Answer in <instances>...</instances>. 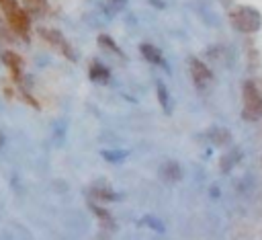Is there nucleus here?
<instances>
[{"instance_id":"nucleus-3","label":"nucleus","mask_w":262,"mask_h":240,"mask_svg":"<svg viewBox=\"0 0 262 240\" xmlns=\"http://www.w3.org/2000/svg\"><path fill=\"white\" fill-rule=\"evenodd\" d=\"M244 117L248 121H256L262 117V94L254 82L244 84Z\"/></svg>"},{"instance_id":"nucleus-10","label":"nucleus","mask_w":262,"mask_h":240,"mask_svg":"<svg viewBox=\"0 0 262 240\" xmlns=\"http://www.w3.org/2000/svg\"><path fill=\"white\" fill-rule=\"evenodd\" d=\"M90 80H94V82H98V84L106 82V80H108V70H106L104 66H100L98 62H94L92 68H90Z\"/></svg>"},{"instance_id":"nucleus-2","label":"nucleus","mask_w":262,"mask_h":240,"mask_svg":"<svg viewBox=\"0 0 262 240\" xmlns=\"http://www.w3.org/2000/svg\"><path fill=\"white\" fill-rule=\"evenodd\" d=\"M229 21H231V25H233L239 33H256V31L262 27V14H260L256 8L246 6V4L235 6V8L229 12Z\"/></svg>"},{"instance_id":"nucleus-1","label":"nucleus","mask_w":262,"mask_h":240,"mask_svg":"<svg viewBox=\"0 0 262 240\" xmlns=\"http://www.w3.org/2000/svg\"><path fill=\"white\" fill-rule=\"evenodd\" d=\"M0 10H2L8 27L16 35L29 37V31H31V14L25 10V6L18 0H0Z\"/></svg>"},{"instance_id":"nucleus-8","label":"nucleus","mask_w":262,"mask_h":240,"mask_svg":"<svg viewBox=\"0 0 262 240\" xmlns=\"http://www.w3.org/2000/svg\"><path fill=\"white\" fill-rule=\"evenodd\" d=\"M141 53H143V57H145L147 62L164 66V57H162V53H160L158 47H154V45H149V43H143V45H141Z\"/></svg>"},{"instance_id":"nucleus-9","label":"nucleus","mask_w":262,"mask_h":240,"mask_svg":"<svg viewBox=\"0 0 262 240\" xmlns=\"http://www.w3.org/2000/svg\"><path fill=\"white\" fill-rule=\"evenodd\" d=\"M2 59L6 62V66L12 70V74L18 78V74H20V68H23V59L14 53V51H4L2 53Z\"/></svg>"},{"instance_id":"nucleus-7","label":"nucleus","mask_w":262,"mask_h":240,"mask_svg":"<svg viewBox=\"0 0 262 240\" xmlns=\"http://www.w3.org/2000/svg\"><path fill=\"white\" fill-rule=\"evenodd\" d=\"M25 6V10L33 16H43L49 12V2L47 0H23L20 2Z\"/></svg>"},{"instance_id":"nucleus-11","label":"nucleus","mask_w":262,"mask_h":240,"mask_svg":"<svg viewBox=\"0 0 262 240\" xmlns=\"http://www.w3.org/2000/svg\"><path fill=\"white\" fill-rule=\"evenodd\" d=\"M156 92H158V98H160V105L166 113H170V96H168V90L164 86V82H156Z\"/></svg>"},{"instance_id":"nucleus-13","label":"nucleus","mask_w":262,"mask_h":240,"mask_svg":"<svg viewBox=\"0 0 262 240\" xmlns=\"http://www.w3.org/2000/svg\"><path fill=\"white\" fill-rule=\"evenodd\" d=\"M92 193H94L98 199H106V201H117V199H119V195L113 193L111 189H94Z\"/></svg>"},{"instance_id":"nucleus-12","label":"nucleus","mask_w":262,"mask_h":240,"mask_svg":"<svg viewBox=\"0 0 262 240\" xmlns=\"http://www.w3.org/2000/svg\"><path fill=\"white\" fill-rule=\"evenodd\" d=\"M209 137L215 142V144H225L227 139H229V133H227V129H221V127H215V129H211V133H209Z\"/></svg>"},{"instance_id":"nucleus-17","label":"nucleus","mask_w":262,"mask_h":240,"mask_svg":"<svg viewBox=\"0 0 262 240\" xmlns=\"http://www.w3.org/2000/svg\"><path fill=\"white\" fill-rule=\"evenodd\" d=\"M117 2H125V0H117Z\"/></svg>"},{"instance_id":"nucleus-15","label":"nucleus","mask_w":262,"mask_h":240,"mask_svg":"<svg viewBox=\"0 0 262 240\" xmlns=\"http://www.w3.org/2000/svg\"><path fill=\"white\" fill-rule=\"evenodd\" d=\"M6 27H8V23H6V18H4V21L0 18V37H4V29H6Z\"/></svg>"},{"instance_id":"nucleus-5","label":"nucleus","mask_w":262,"mask_h":240,"mask_svg":"<svg viewBox=\"0 0 262 240\" xmlns=\"http://www.w3.org/2000/svg\"><path fill=\"white\" fill-rule=\"evenodd\" d=\"M39 33H41L49 43H53L55 47H59L68 57H74V53H72L70 45L66 43V39L61 37V33H59V31H55V29H39Z\"/></svg>"},{"instance_id":"nucleus-16","label":"nucleus","mask_w":262,"mask_h":240,"mask_svg":"<svg viewBox=\"0 0 262 240\" xmlns=\"http://www.w3.org/2000/svg\"><path fill=\"white\" fill-rule=\"evenodd\" d=\"M2 146H4V135L0 133V148H2Z\"/></svg>"},{"instance_id":"nucleus-14","label":"nucleus","mask_w":262,"mask_h":240,"mask_svg":"<svg viewBox=\"0 0 262 240\" xmlns=\"http://www.w3.org/2000/svg\"><path fill=\"white\" fill-rule=\"evenodd\" d=\"M98 43H100V45H104V47H108V49H113L115 53H121V51H119V47L113 43V39H111V37H106V35H100V37H98Z\"/></svg>"},{"instance_id":"nucleus-6","label":"nucleus","mask_w":262,"mask_h":240,"mask_svg":"<svg viewBox=\"0 0 262 240\" xmlns=\"http://www.w3.org/2000/svg\"><path fill=\"white\" fill-rule=\"evenodd\" d=\"M160 178L164 183H178L182 178V168L178 162H164L160 166Z\"/></svg>"},{"instance_id":"nucleus-4","label":"nucleus","mask_w":262,"mask_h":240,"mask_svg":"<svg viewBox=\"0 0 262 240\" xmlns=\"http://www.w3.org/2000/svg\"><path fill=\"white\" fill-rule=\"evenodd\" d=\"M188 66H190V76H192V82L196 84V88H201V90L209 88L211 82H213L211 70H209L201 59H196V57H190Z\"/></svg>"}]
</instances>
